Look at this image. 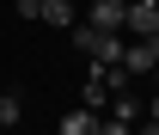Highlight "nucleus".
<instances>
[{
    "label": "nucleus",
    "mask_w": 159,
    "mask_h": 135,
    "mask_svg": "<svg viewBox=\"0 0 159 135\" xmlns=\"http://www.w3.org/2000/svg\"><path fill=\"white\" fill-rule=\"evenodd\" d=\"M98 135H129V123L122 117H98Z\"/></svg>",
    "instance_id": "9"
},
{
    "label": "nucleus",
    "mask_w": 159,
    "mask_h": 135,
    "mask_svg": "<svg viewBox=\"0 0 159 135\" xmlns=\"http://www.w3.org/2000/svg\"><path fill=\"white\" fill-rule=\"evenodd\" d=\"M153 6H159V0H153Z\"/></svg>",
    "instance_id": "14"
},
{
    "label": "nucleus",
    "mask_w": 159,
    "mask_h": 135,
    "mask_svg": "<svg viewBox=\"0 0 159 135\" xmlns=\"http://www.w3.org/2000/svg\"><path fill=\"white\" fill-rule=\"evenodd\" d=\"M153 74H159V68H153Z\"/></svg>",
    "instance_id": "13"
},
{
    "label": "nucleus",
    "mask_w": 159,
    "mask_h": 135,
    "mask_svg": "<svg viewBox=\"0 0 159 135\" xmlns=\"http://www.w3.org/2000/svg\"><path fill=\"white\" fill-rule=\"evenodd\" d=\"M61 135H98V111H86V104L67 111V117H61Z\"/></svg>",
    "instance_id": "6"
},
{
    "label": "nucleus",
    "mask_w": 159,
    "mask_h": 135,
    "mask_svg": "<svg viewBox=\"0 0 159 135\" xmlns=\"http://www.w3.org/2000/svg\"><path fill=\"white\" fill-rule=\"evenodd\" d=\"M122 0H92V31H122Z\"/></svg>",
    "instance_id": "3"
},
{
    "label": "nucleus",
    "mask_w": 159,
    "mask_h": 135,
    "mask_svg": "<svg viewBox=\"0 0 159 135\" xmlns=\"http://www.w3.org/2000/svg\"><path fill=\"white\" fill-rule=\"evenodd\" d=\"M141 135H159V123H153V117H147V123H141Z\"/></svg>",
    "instance_id": "11"
},
{
    "label": "nucleus",
    "mask_w": 159,
    "mask_h": 135,
    "mask_svg": "<svg viewBox=\"0 0 159 135\" xmlns=\"http://www.w3.org/2000/svg\"><path fill=\"white\" fill-rule=\"evenodd\" d=\"M110 104H116V111H110V117H122V123H135V117H141V98H129V92H116V98H110Z\"/></svg>",
    "instance_id": "8"
},
{
    "label": "nucleus",
    "mask_w": 159,
    "mask_h": 135,
    "mask_svg": "<svg viewBox=\"0 0 159 135\" xmlns=\"http://www.w3.org/2000/svg\"><path fill=\"white\" fill-rule=\"evenodd\" d=\"M37 25H55V31H74V6H67V0H37Z\"/></svg>",
    "instance_id": "4"
},
{
    "label": "nucleus",
    "mask_w": 159,
    "mask_h": 135,
    "mask_svg": "<svg viewBox=\"0 0 159 135\" xmlns=\"http://www.w3.org/2000/svg\"><path fill=\"white\" fill-rule=\"evenodd\" d=\"M0 135H19V129H0Z\"/></svg>",
    "instance_id": "12"
},
{
    "label": "nucleus",
    "mask_w": 159,
    "mask_h": 135,
    "mask_svg": "<svg viewBox=\"0 0 159 135\" xmlns=\"http://www.w3.org/2000/svg\"><path fill=\"white\" fill-rule=\"evenodd\" d=\"M122 31H135V43L159 37V6H153V0H135V6L122 12Z\"/></svg>",
    "instance_id": "1"
},
{
    "label": "nucleus",
    "mask_w": 159,
    "mask_h": 135,
    "mask_svg": "<svg viewBox=\"0 0 159 135\" xmlns=\"http://www.w3.org/2000/svg\"><path fill=\"white\" fill-rule=\"evenodd\" d=\"M147 117H153V123H159V92H153V98H147Z\"/></svg>",
    "instance_id": "10"
},
{
    "label": "nucleus",
    "mask_w": 159,
    "mask_h": 135,
    "mask_svg": "<svg viewBox=\"0 0 159 135\" xmlns=\"http://www.w3.org/2000/svg\"><path fill=\"white\" fill-rule=\"evenodd\" d=\"M19 111H25V92H19V86H12V92H0V129H12Z\"/></svg>",
    "instance_id": "7"
},
{
    "label": "nucleus",
    "mask_w": 159,
    "mask_h": 135,
    "mask_svg": "<svg viewBox=\"0 0 159 135\" xmlns=\"http://www.w3.org/2000/svg\"><path fill=\"white\" fill-rule=\"evenodd\" d=\"M80 104H86V111H110V86H104V74H98V68H92V80H86V92H80Z\"/></svg>",
    "instance_id": "5"
},
{
    "label": "nucleus",
    "mask_w": 159,
    "mask_h": 135,
    "mask_svg": "<svg viewBox=\"0 0 159 135\" xmlns=\"http://www.w3.org/2000/svg\"><path fill=\"white\" fill-rule=\"evenodd\" d=\"M122 68H129V74H153V68H159L153 43H122Z\"/></svg>",
    "instance_id": "2"
}]
</instances>
